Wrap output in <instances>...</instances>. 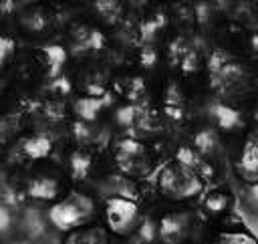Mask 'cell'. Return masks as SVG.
Here are the masks:
<instances>
[{"label":"cell","mask_w":258,"mask_h":244,"mask_svg":"<svg viewBox=\"0 0 258 244\" xmlns=\"http://www.w3.org/2000/svg\"><path fill=\"white\" fill-rule=\"evenodd\" d=\"M93 210H95V204L89 196L71 194L62 202H58L50 208L48 218L56 228L71 230V228H79L81 224H85L93 216Z\"/></svg>","instance_id":"1"},{"label":"cell","mask_w":258,"mask_h":244,"mask_svg":"<svg viewBox=\"0 0 258 244\" xmlns=\"http://www.w3.org/2000/svg\"><path fill=\"white\" fill-rule=\"evenodd\" d=\"M105 218H107V226L115 234L127 236L139 226L141 214H139V206L131 198L111 196L105 204Z\"/></svg>","instance_id":"2"},{"label":"cell","mask_w":258,"mask_h":244,"mask_svg":"<svg viewBox=\"0 0 258 244\" xmlns=\"http://www.w3.org/2000/svg\"><path fill=\"white\" fill-rule=\"evenodd\" d=\"M159 188L169 198H189L202 190V184L200 177L194 173V169L177 163L163 169L159 177Z\"/></svg>","instance_id":"3"},{"label":"cell","mask_w":258,"mask_h":244,"mask_svg":"<svg viewBox=\"0 0 258 244\" xmlns=\"http://www.w3.org/2000/svg\"><path fill=\"white\" fill-rule=\"evenodd\" d=\"M56 192H58V186L50 177H36L28 186V194L32 198H40V200H52L56 196Z\"/></svg>","instance_id":"4"},{"label":"cell","mask_w":258,"mask_h":244,"mask_svg":"<svg viewBox=\"0 0 258 244\" xmlns=\"http://www.w3.org/2000/svg\"><path fill=\"white\" fill-rule=\"evenodd\" d=\"M67 244H107V238L103 234V230H97V228H91V230H81V232H75Z\"/></svg>","instance_id":"5"},{"label":"cell","mask_w":258,"mask_h":244,"mask_svg":"<svg viewBox=\"0 0 258 244\" xmlns=\"http://www.w3.org/2000/svg\"><path fill=\"white\" fill-rule=\"evenodd\" d=\"M50 151V141L42 135H36V137H30L24 141V153L28 157H44L46 153Z\"/></svg>","instance_id":"6"},{"label":"cell","mask_w":258,"mask_h":244,"mask_svg":"<svg viewBox=\"0 0 258 244\" xmlns=\"http://www.w3.org/2000/svg\"><path fill=\"white\" fill-rule=\"evenodd\" d=\"M71 167H73V175H75V177H85L87 171H89V167H91L89 155H85V153H75V155L71 157Z\"/></svg>","instance_id":"7"},{"label":"cell","mask_w":258,"mask_h":244,"mask_svg":"<svg viewBox=\"0 0 258 244\" xmlns=\"http://www.w3.org/2000/svg\"><path fill=\"white\" fill-rule=\"evenodd\" d=\"M95 8H97L107 20H115V18L119 16V10H121L119 0H97V2H95Z\"/></svg>","instance_id":"8"},{"label":"cell","mask_w":258,"mask_h":244,"mask_svg":"<svg viewBox=\"0 0 258 244\" xmlns=\"http://www.w3.org/2000/svg\"><path fill=\"white\" fill-rule=\"evenodd\" d=\"M101 105H103V103H101L99 99H81V101L77 103V111H79L81 117H85V119H93Z\"/></svg>","instance_id":"9"},{"label":"cell","mask_w":258,"mask_h":244,"mask_svg":"<svg viewBox=\"0 0 258 244\" xmlns=\"http://www.w3.org/2000/svg\"><path fill=\"white\" fill-rule=\"evenodd\" d=\"M206 206H208L210 210H214V212L222 210V208L226 206V198H224V194H212V196L206 200Z\"/></svg>","instance_id":"10"},{"label":"cell","mask_w":258,"mask_h":244,"mask_svg":"<svg viewBox=\"0 0 258 244\" xmlns=\"http://www.w3.org/2000/svg\"><path fill=\"white\" fill-rule=\"evenodd\" d=\"M24 24H26L28 28H42V26H44V18H42L40 12H32V14H28V18L24 20Z\"/></svg>","instance_id":"11"},{"label":"cell","mask_w":258,"mask_h":244,"mask_svg":"<svg viewBox=\"0 0 258 244\" xmlns=\"http://www.w3.org/2000/svg\"><path fill=\"white\" fill-rule=\"evenodd\" d=\"M10 50H12V42L8 38H0V58L6 56Z\"/></svg>","instance_id":"12"},{"label":"cell","mask_w":258,"mask_h":244,"mask_svg":"<svg viewBox=\"0 0 258 244\" xmlns=\"http://www.w3.org/2000/svg\"><path fill=\"white\" fill-rule=\"evenodd\" d=\"M0 10H4V12L12 10V0H0Z\"/></svg>","instance_id":"13"},{"label":"cell","mask_w":258,"mask_h":244,"mask_svg":"<svg viewBox=\"0 0 258 244\" xmlns=\"http://www.w3.org/2000/svg\"><path fill=\"white\" fill-rule=\"evenodd\" d=\"M131 2H135V4H143L145 0H131Z\"/></svg>","instance_id":"14"}]
</instances>
